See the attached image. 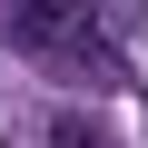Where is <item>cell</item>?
I'll return each mask as SVG.
<instances>
[{
  "label": "cell",
  "mask_w": 148,
  "mask_h": 148,
  "mask_svg": "<svg viewBox=\"0 0 148 148\" xmlns=\"http://www.w3.org/2000/svg\"><path fill=\"white\" fill-rule=\"evenodd\" d=\"M0 30H10L30 59H99V30H79V10H69V0H10V10H0Z\"/></svg>",
  "instance_id": "1"
}]
</instances>
